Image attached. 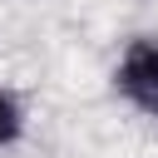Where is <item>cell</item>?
I'll use <instances>...</instances> for the list:
<instances>
[{"instance_id": "cell-1", "label": "cell", "mask_w": 158, "mask_h": 158, "mask_svg": "<svg viewBox=\"0 0 158 158\" xmlns=\"http://www.w3.org/2000/svg\"><path fill=\"white\" fill-rule=\"evenodd\" d=\"M114 89L148 118H158V35H133L114 64Z\"/></svg>"}, {"instance_id": "cell-2", "label": "cell", "mask_w": 158, "mask_h": 158, "mask_svg": "<svg viewBox=\"0 0 158 158\" xmlns=\"http://www.w3.org/2000/svg\"><path fill=\"white\" fill-rule=\"evenodd\" d=\"M20 133H25V109L10 89H0V148H10Z\"/></svg>"}]
</instances>
